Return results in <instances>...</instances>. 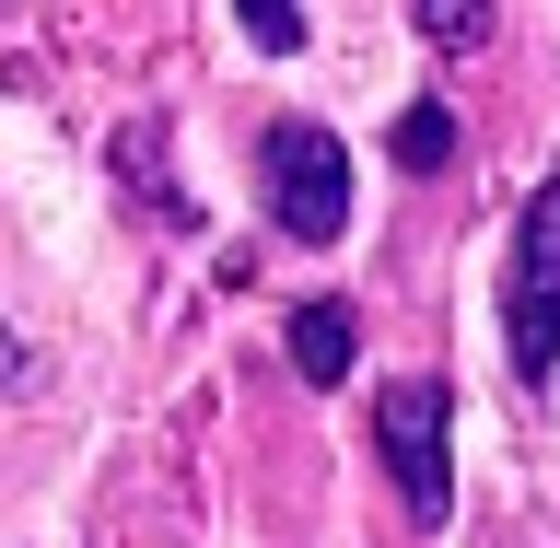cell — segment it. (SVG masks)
I'll list each match as a JSON object with an SVG mask.
<instances>
[{
    "mask_svg": "<svg viewBox=\"0 0 560 548\" xmlns=\"http://www.w3.org/2000/svg\"><path fill=\"white\" fill-rule=\"evenodd\" d=\"M502 374L549 397L560 374V164L525 187L514 234H502Z\"/></svg>",
    "mask_w": 560,
    "mask_h": 548,
    "instance_id": "cell-1",
    "label": "cell"
},
{
    "mask_svg": "<svg viewBox=\"0 0 560 548\" xmlns=\"http://www.w3.org/2000/svg\"><path fill=\"white\" fill-rule=\"evenodd\" d=\"M257 210L280 245H339L350 234V140L327 117H269L257 129Z\"/></svg>",
    "mask_w": 560,
    "mask_h": 548,
    "instance_id": "cell-2",
    "label": "cell"
},
{
    "mask_svg": "<svg viewBox=\"0 0 560 548\" xmlns=\"http://www.w3.org/2000/svg\"><path fill=\"white\" fill-rule=\"evenodd\" d=\"M374 455H385V479H397V502H409V525L455 514V397H444V374L374 385Z\"/></svg>",
    "mask_w": 560,
    "mask_h": 548,
    "instance_id": "cell-3",
    "label": "cell"
},
{
    "mask_svg": "<svg viewBox=\"0 0 560 548\" xmlns=\"http://www.w3.org/2000/svg\"><path fill=\"white\" fill-rule=\"evenodd\" d=\"M280 350H292V374L327 397V385H350V362H362V315H350L339 292H315V304L280 315Z\"/></svg>",
    "mask_w": 560,
    "mask_h": 548,
    "instance_id": "cell-4",
    "label": "cell"
},
{
    "mask_svg": "<svg viewBox=\"0 0 560 548\" xmlns=\"http://www.w3.org/2000/svg\"><path fill=\"white\" fill-rule=\"evenodd\" d=\"M385 164H397V175H444L455 164V105L444 94H409L397 129H385Z\"/></svg>",
    "mask_w": 560,
    "mask_h": 548,
    "instance_id": "cell-5",
    "label": "cell"
},
{
    "mask_svg": "<svg viewBox=\"0 0 560 548\" xmlns=\"http://www.w3.org/2000/svg\"><path fill=\"white\" fill-rule=\"evenodd\" d=\"M152 140H164V129H152V117H140V129H117V175H129V187H140V199H152V210H164L175 234H199V210H187V199H175V187H164V152H152Z\"/></svg>",
    "mask_w": 560,
    "mask_h": 548,
    "instance_id": "cell-6",
    "label": "cell"
},
{
    "mask_svg": "<svg viewBox=\"0 0 560 548\" xmlns=\"http://www.w3.org/2000/svg\"><path fill=\"white\" fill-rule=\"evenodd\" d=\"M234 24L257 35V47H280V59H292V47L315 35V24H304V0H234Z\"/></svg>",
    "mask_w": 560,
    "mask_h": 548,
    "instance_id": "cell-7",
    "label": "cell"
},
{
    "mask_svg": "<svg viewBox=\"0 0 560 548\" xmlns=\"http://www.w3.org/2000/svg\"><path fill=\"white\" fill-rule=\"evenodd\" d=\"M409 24L432 35V47H479V35H490V0H420Z\"/></svg>",
    "mask_w": 560,
    "mask_h": 548,
    "instance_id": "cell-8",
    "label": "cell"
},
{
    "mask_svg": "<svg viewBox=\"0 0 560 548\" xmlns=\"http://www.w3.org/2000/svg\"><path fill=\"white\" fill-rule=\"evenodd\" d=\"M0 385H12V397H24V385H35V339H24V327H12V315H0Z\"/></svg>",
    "mask_w": 560,
    "mask_h": 548,
    "instance_id": "cell-9",
    "label": "cell"
}]
</instances>
